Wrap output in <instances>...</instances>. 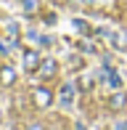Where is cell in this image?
I'll use <instances>...</instances> for the list:
<instances>
[{"label": "cell", "instance_id": "obj_6", "mask_svg": "<svg viewBox=\"0 0 127 130\" xmlns=\"http://www.w3.org/2000/svg\"><path fill=\"white\" fill-rule=\"evenodd\" d=\"M103 72H106V77H109V85H111V88H119V85H122V77H119V74L114 72L111 67H103Z\"/></svg>", "mask_w": 127, "mask_h": 130}, {"label": "cell", "instance_id": "obj_3", "mask_svg": "<svg viewBox=\"0 0 127 130\" xmlns=\"http://www.w3.org/2000/svg\"><path fill=\"white\" fill-rule=\"evenodd\" d=\"M34 104L40 106V109H45V106H50V101H53V96H50V90H45V88H37V90L32 93Z\"/></svg>", "mask_w": 127, "mask_h": 130}, {"label": "cell", "instance_id": "obj_2", "mask_svg": "<svg viewBox=\"0 0 127 130\" xmlns=\"http://www.w3.org/2000/svg\"><path fill=\"white\" fill-rule=\"evenodd\" d=\"M40 64H43V58H40L37 51H27V53H24V67H27V72H37Z\"/></svg>", "mask_w": 127, "mask_h": 130}, {"label": "cell", "instance_id": "obj_12", "mask_svg": "<svg viewBox=\"0 0 127 130\" xmlns=\"http://www.w3.org/2000/svg\"><path fill=\"white\" fill-rule=\"evenodd\" d=\"M0 120H3V111H0Z\"/></svg>", "mask_w": 127, "mask_h": 130}, {"label": "cell", "instance_id": "obj_1", "mask_svg": "<svg viewBox=\"0 0 127 130\" xmlns=\"http://www.w3.org/2000/svg\"><path fill=\"white\" fill-rule=\"evenodd\" d=\"M56 72H58V64H56L53 58H43V64H40V69H37L40 80H53Z\"/></svg>", "mask_w": 127, "mask_h": 130}, {"label": "cell", "instance_id": "obj_10", "mask_svg": "<svg viewBox=\"0 0 127 130\" xmlns=\"http://www.w3.org/2000/svg\"><path fill=\"white\" fill-rule=\"evenodd\" d=\"M27 130H45V127H43V122H32V125L27 127Z\"/></svg>", "mask_w": 127, "mask_h": 130}, {"label": "cell", "instance_id": "obj_9", "mask_svg": "<svg viewBox=\"0 0 127 130\" xmlns=\"http://www.w3.org/2000/svg\"><path fill=\"white\" fill-rule=\"evenodd\" d=\"M124 43H127V40H124V37H119V35H114V45H119V48H122V45H124Z\"/></svg>", "mask_w": 127, "mask_h": 130}, {"label": "cell", "instance_id": "obj_8", "mask_svg": "<svg viewBox=\"0 0 127 130\" xmlns=\"http://www.w3.org/2000/svg\"><path fill=\"white\" fill-rule=\"evenodd\" d=\"M74 27H77V29H82V32H85V35H88V32H90V27H88V24H85V21H79V19H74Z\"/></svg>", "mask_w": 127, "mask_h": 130}, {"label": "cell", "instance_id": "obj_5", "mask_svg": "<svg viewBox=\"0 0 127 130\" xmlns=\"http://www.w3.org/2000/svg\"><path fill=\"white\" fill-rule=\"evenodd\" d=\"M124 104H127V96H122V93H114V96L109 98V109H111V111L124 109Z\"/></svg>", "mask_w": 127, "mask_h": 130}, {"label": "cell", "instance_id": "obj_7", "mask_svg": "<svg viewBox=\"0 0 127 130\" xmlns=\"http://www.w3.org/2000/svg\"><path fill=\"white\" fill-rule=\"evenodd\" d=\"M61 101L64 104H72V85H64L61 88Z\"/></svg>", "mask_w": 127, "mask_h": 130}, {"label": "cell", "instance_id": "obj_11", "mask_svg": "<svg viewBox=\"0 0 127 130\" xmlns=\"http://www.w3.org/2000/svg\"><path fill=\"white\" fill-rule=\"evenodd\" d=\"M117 130H127V122H119V125H117Z\"/></svg>", "mask_w": 127, "mask_h": 130}, {"label": "cell", "instance_id": "obj_4", "mask_svg": "<svg viewBox=\"0 0 127 130\" xmlns=\"http://www.w3.org/2000/svg\"><path fill=\"white\" fill-rule=\"evenodd\" d=\"M16 82V72H13V67H0V85H13Z\"/></svg>", "mask_w": 127, "mask_h": 130}]
</instances>
